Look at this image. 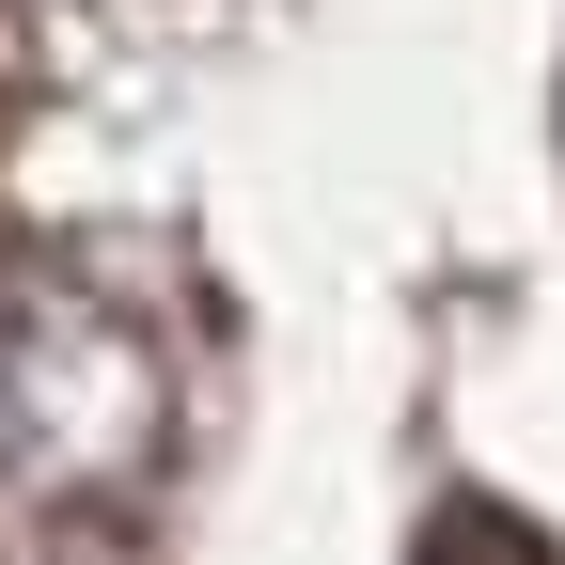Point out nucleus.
I'll list each match as a JSON object with an SVG mask.
<instances>
[{"mask_svg": "<svg viewBox=\"0 0 565 565\" xmlns=\"http://www.w3.org/2000/svg\"><path fill=\"white\" fill-rule=\"evenodd\" d=\"M189 456L173 330L79 252H0V565H110Z\"/></svg>", "mask_w": 565, "mask_h": 565, "instance_id": "f257e3e1", "label": "nucleus"}]
</instances>
